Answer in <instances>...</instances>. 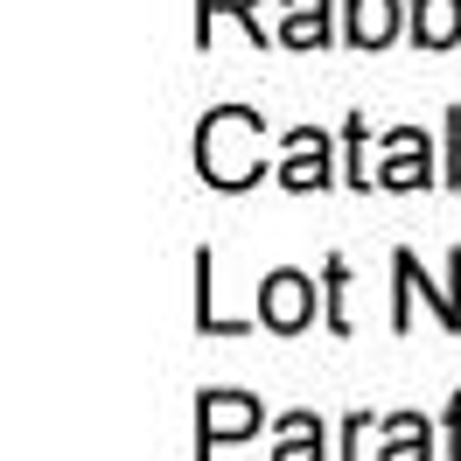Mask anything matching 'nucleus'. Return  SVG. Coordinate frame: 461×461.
<instances>
[{"label":"nucleus","instance_id":"obj_1","mask_svg":"<svg viewBox=\"0 0 461 461\" xmlns=\"http://www.w3.org/2000/svg\"><path fill=\"white\" fill-rule=\"evenodd\" d=\"M196 175L210 189H252L266 175V119L245 105H217L196 133Z\"/></svg>","mask_w":461,"mask_h":461},{"label":"nucleus","instance_id":"obj_2","mask_svg":"<svg viewBox=\"0 0 461 461\" xmlns=\"http://www.w3.org/2000/svg\"><path fill=\"white\" fill-rule=\"evenodd\" d=\"M266 405L245 399V392H203L196 405V461H210L224 440H245V433H259Z\"/></svg>","mask_w":461,"mask_h":461},{"label":"nucleus","instance_id":"obj_3","mask_svg":"<svg viewBox=\"0 0 461 461\" xmlns=\"http://www.w3.org/2000/svg\"><path fill=\"white\" fill-rule=\"evenodd\" d=\"M259 321L273 329V336H301V329L315 321V280L294 273V266L266 273L259 280Z\"/></svg>","mask_w":461,"mask_h":461},{"label":"nucleus","instance_id":"obj_4","mask_svg":"<svg viewBox=\"0 0 461 461\" xmlns=\"http://www.w3.org/2000/svg\"><path fill=\"white\" fill-rule=\"evenodd\" d=\"M392 273H399V315H392V329H412V294H427V301H433L440 329H461V252H447V287H427L412 252H399Z\"/></svg>","mask_w":461,"mask_h":461},{"label":"nucleus","instance_id":"obj_5","mask_svg":"<svg viewBox=\"0 0 461 461\" xmlns=\"http://www.w3.org/2000/svg\"><path fill=\"white\" fill-rule=\"evenodd\" d=\"M280 182H287V189H329V182H336V168H329V133H321V126H294L287 133Z\"/></svg>","mask_w":461,"mask_h":461},{"label":"nucleus","instance_id":"obj_6","mask_svg":"<svg viewBox=\"0 0 461 461\" xmlns=\"http://www.w3.org/2000/svg\"><path fill=\"white\" fill-rule=\"evenodd\" d=\"M384 147H392V161L377 168V182H384V189H427V175H433L427 133H420V126H399Z\"/></svg>","mask_w":461,"mask_h":461},{"label":"nucleus","instance_id":"obj_7","mask_svg":"<svg viewBox=\"0 0 461 461\" xmlns=\"http://www.w3.org/2000/svg\"><path fill=\"white\" fill-rule=\"evenodd\" d=\"M412 42L420 50H455L461 42V0H412Z\"/></svg>","mask_w":461,"mask_h":461},{"label":"nucleus","instance_id":"obj_8","mask_svg":"<svg viewBox=\"0 0 461 461\" xmlns=\"http://www.w3.org/2000/svg\"><path fill=\"white\" fill-rule=\"evenodd\" d=\"M280 42L287 50H321L329 42V0H287L280 7Z\"/></svg>","mask_w":461,"mask_h":461},{"label":"nucleus","instance_id":"obj_9","mask_svg":"<svg viewBox=\"0 0 461 461\" xmlns=\"http://www.w3.org/2000/svg\"><path fill=\"white\" fill-rule=\"evenodd\" d=\"M399 35V0H349V42L357 50H384Z\"/></svg>","mask_w":461,"mask_h":461},{"label":"nucleus","instance_id":"obj_10","mask_svg":"<svg viewBox=\"0 0 461 461\" xmlns=\"http://www.w3.org/2000/svg\"><path fill=\"white\" fill-rule=\"evenodd\" d=\"M377 461H433V433L420 412H399V420H384V455Z\"/></svg>","mask_w":461,"mask_h":461},{"label":"nucleus","instance_id":"obj_11","mask_svg":"<svg viewBox=\"0 0 461 461\" xmlns=\"http://www.w3.org/2000/svg\"><path fill=\"white\" fill-rule=\"evenodd\" d=\"M273 461H329V455H321V420H315V412H287V420H280V447H273Z\"/></svg>","mask_w":461,"mask_h":461},{"label":"nucleus","instance_id":"obj_12","mask_svg":"<svg viewBox=\"0 0 461 461\" xmlns=\"http://www.w3.org/2000/svg\"><path fill=\"white\" fill-rule=\"evenodd\" d=\"M196 329L203 336H245V321L217 315V287H210V252H196Z\"/></svg>","mask_w":461,"mask_h":461},{"label":"nucleus","instance_id":"obj_13","mask_svg":"<svg viewBox=\"0 0 461 461\" xmlns=\"http://www.w3.org/2000/svg\"><path fill=\"white\" fill-rule=\"evenodd\" d=\"M252 7H259V0H203V14H196V42H210V14H238L245 29L259 35V14H252Z\"/></svg>","mask_w":461,"mask_h":461},{"label":"nucleus","instance_id":"obj_14","mask_svg":"<svg viewBox=\"0 0 461 461\" xmlns=\"http://www.w3.org/2000/svg\"><path fill=\"white\" fill-rule=\"evenodd\" d=\"M343 280H349V266L329 259V329H349V321H343Z\"/></svg>","mask_w":461,"mask_h":461},{"label":"nucleus","instance_id":"obj_15","mask_svg":"<svg viewBox=\"0 0 461 461\" xmlns=\"http://www.w3.org/2000/svg\"><path fill=\"white\" fill-rule=\"evenodd\" d=\"M364 440H371V412H357V420L343 427V455L336 461H364Z\"/></svg>","mask_w":461,"mask_h":461}]
</instances>
